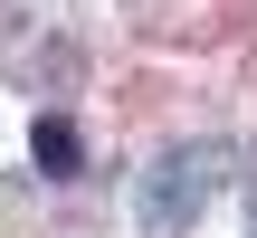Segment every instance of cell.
Wrapping results in <instances>:
<instances>
[{
	"instance_id": "6da1fadb",
	"label": "cell",
	"mask_w": 257,
	"mask_h": 238,
	"mask_svg": "<svg viewBox=\"0 0 257 238\" xmlns=\"http://www.w3.org/2000/svg\"><path fill=\"white\" fill-rule=\"evenodd\" d=\"M219 143H191V153H162L153 172H143V229L153 238H172L181 219H200V200L219 191Z\"/></svg>"
},
{
	"instance_id": "7a4b0ae2",
	"label": "cell",
	"mask_w": 257,
	"mask_h": 238,
	"mask_svg": "<svg viewBox=\"0 0 257 238\" xmlns=\"http://www.w3.org/2000/svg\"><path fill=\"white\" fill-rule=\"evenodd\" d=\"M29 153H38V172H48V181H67V172L86 162V153H76V124H67V114H38V134H29Z\"/></svg>"
}]
</instances>
